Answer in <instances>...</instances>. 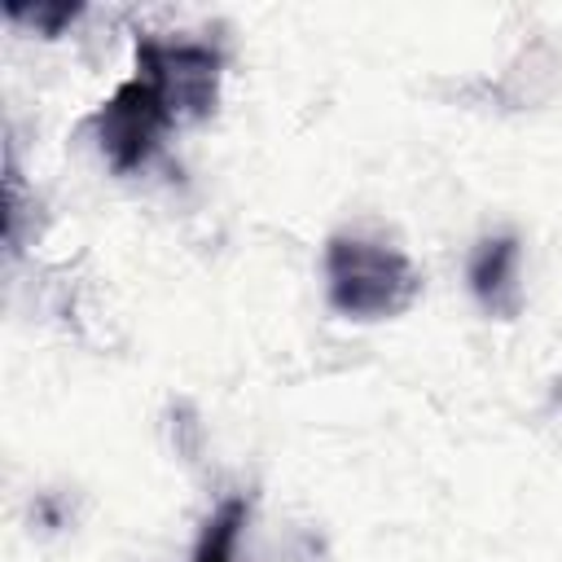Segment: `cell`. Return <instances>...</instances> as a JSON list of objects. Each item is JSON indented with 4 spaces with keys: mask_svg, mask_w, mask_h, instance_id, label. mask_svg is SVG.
<instances>
[{
    "mask_svg": "<svg viewBox=\"0 0 562 562\" xmlns=\"http://www.w3.org/2000/svg\"><path fill=\"white\" fill-rule=\"evenodd\" d=\"M250 501L246 496H224L215 514L202 522V536L193 544V562H237V536L246 527Z\"/></svg>",
    "mask_w": 562,
    "mask_h": 562,
    "instance_id": "5",
    "label": "cell"
},
{
    "mask_svg": "<svg viewBox=\"0 0 562 562\" xmlns=\"http://www.w3.org/2000/svg\"><path fill=\"white\" fill-rule=\"evenodd\" d=\"M220 70H224L220 48H211L202 40H158V35L136 40V75L158 88V97L167 101L176 123L202 119L215 110Z\"/></svg>",
    "mask_w": 562,
    "mask_h": 562,
    "instance_id": "3",
    "label": "cell"
},
{
    "mask_svg": "<svg viewBox=\"0 0 562 562\" xmlns=\"http://www.w3.org/2000/svg\"><path fill=\"white\" fill-rule=\"evenodd\" d=\"M4 13L13 18V22H22V26H31V31H40V35H57L66 22H75L83 9L79 4H22V0H9L4 4Z\"/></svg>",
    "mask_w": 562,
    "mask_h": 562,
    "instance_id": "6",
    "label": "cell"
},
{
    "mask_svg": "<svg viewBox=\"0 0 562 562\" xmlns=\"http://www.w3.org/2000/svg\"><path fill=\"white\" fill-rule=\"evenodd\" d=\"M518 268H522V246L518 237L509 233H496V237H483L470 255V290L479 299V307L496 321H514L518 307H522V281H518Z\"/></svg>",
    "mask_w": 562,
    "mask_h": 562,
    "instance_id": "4",
    "label": "cell"
},
{
    "mask_svg": "<svg viewBox=\"0 0 562 562\" xmlns=\"http://www.w3.org/2000/svg\"><path fill=\"white\" fill-rule=\"evenodd\" d=\"M171 123H176V114L167 110V101L158 97V88L149 79H140V75H132L127 83H119L97 105V114L88 119L101 158L114 171H123V176L127 171H140L158 154V145H162V136H167Z\"/></svg>",
    "mask_w": 562,
    "mask_h": 562,
    "instance_id": "2",
    "label": "cell"
},
{
    "mask_svg": "<svg viewBox=\"0 0 562 562\" xmlns=\"http://www.w3.org/2000/svg\"><path fill=\"white\" fill-rule=\"evenodd\" d=\"M325 294L338 316L386 321L413 307L422 294V272L400 246L360 233H334L325 241Z\"/></svg>",
    "mask_w": 562,
    "mask_h": 562,
    "instance_id": "1",
    "label": "cell"
}]
</instances>
